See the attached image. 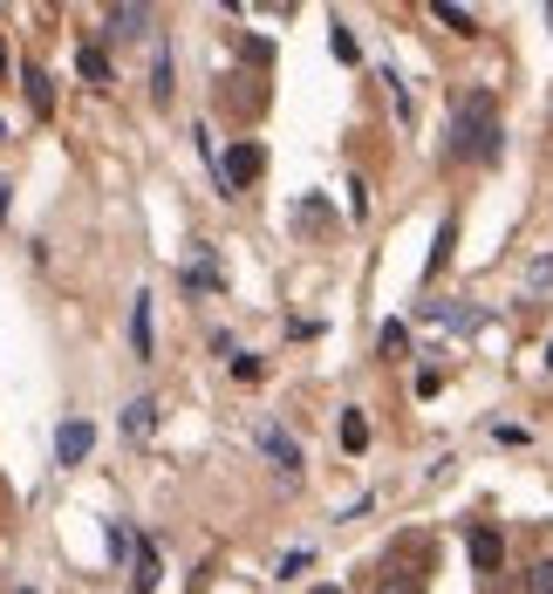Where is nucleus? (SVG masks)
<instances>
[{
	"label": "nucleus",
	"mask_w": 553,
	"mask_h": 594,
	"mask_svg": "<svg viewBox=\"0 0 553 594\" xmlns=\"http://www.w3.org/2000/svg\"><path fill=\"white\" fill-rule=\"evenodd\" d=\"M314 594H342V587H314Z\"/></svg>",
	"instance_id": "obj_17"
},
{
	"label": "nucleus",
	"mask_w": 553,
	"mask_h": 594,
	"mask_svg": "<svg viewBox=\"0 0 553 594\" xmlns=\"http://www.w3.org/2000/svg\"><path fill=\"white\" fill-rule=\"evenodd\" d=\"M150 342H157L150 335V294H137L131 301V348H137V363H150Z\"/></svg>",
	"instance_id": "obj_5"
},
{
	"label": "nucleus",
	"mask_w": 553,
	"mask_h": 594,
	"mask_svg": "<svg viewBox=\"0 0 553 594\" xmlns=\"http://www.w3.org/2000/svg\"><path fill=\"white\" fill-rule=\"evenodd\" d=\"M0 69H8V55H0Z\"/></svg>",
	"instance_id": "obj_18"
},
{
	"label": "nucleus",
	"mask_w": 553,
	"mask_h": 594,
	"mask_svg": "<svg viewBox=\"0 0 553 594\" xmlns=\"http://www.w3.org/2000/svg\"><path fill=\"white\" fill-rule=\"evenodd\" d=\"M260 445H267V458L281 465V471H301V445L288 438V430H273V424H267V430H260Z\"/></svg>",
	"instance_id": "obj_6"
},
{
	"label": "nucleus",
	"mask_w": 553,
	"mask_h": 594,
	"mask_svg": "<svg viewBox=\"0 0 553 594\" xmlns=\"http://www.w3.org/2000/svg\"><path fill=\"white\" fill-rule=\"evenodd\" d=\"M376 594H424V581H417V574H389Z\"/></svg>",
	"instance_id": "obj_14"
},
{
	"label": "nucleus",
	"mask_w": 553,
	"mask_h": 594,
	"mask_svg": "<svg viewBox=\"0 0 553 594\" xmlns=\"http://www.w3.org/2000/svg\"><path fill=\"white\" fill-rule=\"evenodd\" d=\"M451 150L471 157V165H492V157H499V103L486 90L458 96V110H451Z\"/></svg>",
	"instance_id": "obj_1"
},
{
	"label": "nucleus",
	"mask_w": 553,
	"mask_h": 594,
	"mask_svg": "<svg viewBox=\"0 0 553 594\" xmlns=\"http://www.w3.org/2000/svg\"><path fill=\"white\" fill-rule=\"evenodd\" d=\"M21 83H28V103L42 110V116L55 110V96H49V75H42V69H21Z\"/></svg>",
	"instance_id": "obj_11"
},
{
	"label": "nucleus",
	"mask_w": 553,
	"mask_h": 594,
	"mask_svg": "<svg viewBox=\"0 0 553 594\" xmlns=\"http://www.w3.org/2000/svg\"><path fill=\"white\" fill-rule=\"evenodd\" d=\"M465 546H471V567H479V574H499L505 567V533L499 527H471Z\"/></svg>",
	"instance_id": "obj_3"
},
{
	"label": "nucleus",
	"mask_w": 553,
	"mask_h": 594,
	"mask_svg": "<svg viewBox=\"0 0 553 594\" xmlns=\"http://www.w3.org/2000/svg\"><path fill=\"white\" fill-rule=\"evenodd\" d=\"M0 219H8V178H0Z\"/></svg>",
	"instance_id": "obj_16"
},
{
	"label": "nucleus",
	"mask_w": 553,
	"mask_h": 594,
	"mask_svg": "<svg viewBox=\"0 0 553 594\" xmlns=\"http://www.w3.org/2000/svg\"><path fill=\"white\" fill-rule=\"evenodd\" d=\"M75 69H83L90 83H109V55H103V42H83V49H75Z\"/></svg>",
	"instance_id": "obj_8"
},
{
	"label": "nucleus",
	"mask_w": 553,
	"mask_h": 594,
	"mask_svg": "<svg viewBox=\"0 0 553 594\" xmlns=\"http://www.w3.org/2000/svg\"><path fill=\"white\" fill-rule=\"evenodd\" d=\"M451 240H458V219H445V226H438V253H430V273H445V260H451Z\"/></svg>",
	"instance_id": "obj_13"
},
{
	"label": "nucleus",
	"mask_w": 553,
	"mask_h": 594,
	"mask_svg": "<svg viewBox=\"0 0 553 594\" xmlns=\"http://www.w3.org/2000/svg\"><path fill=\"white\" fill-rule=\"evenodd\" d=\"M90 445H96V430H90L83 417H69V424L55 430V458H62V465H83V458H90Z\"/></svg>",
	"instance_id": "obj_4"
},
{
	"label": "nucleus",
	"mask_w": 553,
	"mask_h": 594,
	"mask_svg": "<svg viewBox=\"0 0 553 594\" xmlns=\"http://www.w3.org/2000/svg\"><path fill=\"white\" fill-rule=\"evenodd\" d=\"M103 21H109V28H103L109 42H124V34H144V28H150V8H109Z\"/></svg>",
	"instance_id": "obj_7"
},
{
	"label": "nucleus",
	"mask_w": 553,
	"mask_h": 594,
	"mask_svg": "<svg viewBox=\"0 0 553 594\" xmlns=\"http://www.w3.org/2000/svg\"><path fill=\"white\" fill-rule=\"evenodd\" d=\"M430 14H438L445 28H458V34H479V14H471V8H451V0H438Z\"/></svg>",
	"instance_id": "obj_10"
},
{
	"label": "nucleus",
	"mask_w": 553,
	"mask_h": 594,
	"mask_svg": "<svg viewBox=\"0 0 553 594\" xmlns=\"http://www.w3.org/2000/svg\"><path fill=\"white\" fill-rule=\"evenodd\" d=\"M260 171H267V150H260V144H232L219 178H226V191H240V185H253Z\"/></svg>",
	"instance_id": "obj_2"
},
{
	"label": "nucleus",
	"mask_w": 553,
	"mask_h": 594,
	"mask_svg": "<svg viewBox=\"0 0 553 594\" xmlns=\"http://www.w3.org/2000/svg\"><path fill=\"white\" fill-rule=\"evenodd\" d=\"M150 424H157V396H137V404L124 410V438H144Z\"/></svg>",
	"instance_id": "obj_9"
},
{
	"label": "nucleus",
	"mask_w": 553,
	"mask_h": 594,
	"mask_svg": "<svg viewBox=\"0 0 553 594\" xmlns=\"http://www.w3.org/2000/svg\"><path fill=\"white\" fill-rule=\"evenodd\" d=\"M342 445H348V451H363V445H369V424H363V410H342Z\"/></svg>",
	"instance_id": "obj_12"
},
{
	"label": "nucleus",
	"mask_w": 553,
	"mask_h": 594,
	"mask_svg": "<svg viewBox=\"0 0 553 594\" xmlns=\"http://www.w3.org/2000/svg\"><path fill=\"white\" fill-rule=\"evenodd\" d=\"M526 594H553V561H540V567L526 574Z\"/></svg>",
	"instance_id": "obj_15"
}]
</instances>
